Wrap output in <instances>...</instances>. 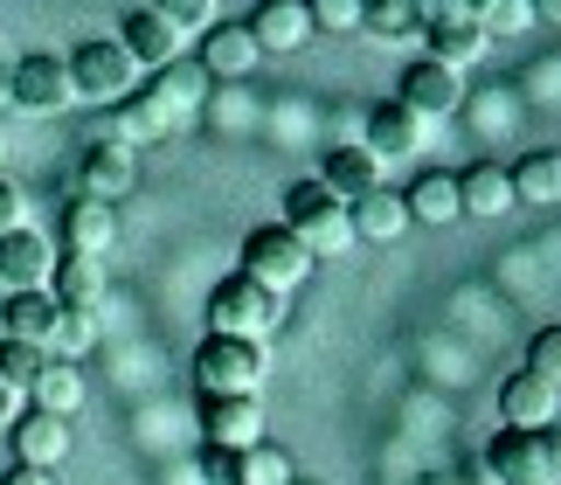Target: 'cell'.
<instances>
[{"label": "cell", "mask_w": 561, "mask_h": 485, "mask_svg": "<svg viewBox=\"0 0 561 485\" xmlns=\"http://www.w3.org/2000/svg\"><path fill=\"white\" fill-rule=\"evenodd\" d=\"M285 326V298L264 292L256 278H222L208 292V334H229V340H271Z\"/></svg>", "instance_id": "6da1fadb"}, {"label": "cell", "mask_w": 561, "mask_h": 485, "mask_svg": "<svg viewBox=\"0 0 561 485\" xmlns=\"http://www.w3.org/2000/svg\"><path fill=\"white\" fill-rule=\"evenodd\" d=\"M264 340H229V334H208L202 347H194V382H202V395H256L264 388Z\"/></svg>", "instance_id": "7a4b0ae2"}, {"label": "cell", "mask_w": 561, "mask_h": 485, "mask_svg": "<svg viewBox=\"0 0 561 485\" xmlns=\"http://www.w3.org/2000/svg\"><path fill=\"white\" fill-rule=\"evenodd\" d=\"M62 63H70V91L91 98V104H125V98L139 91V63L125 56L112 35L77 42V56H62Z\"/></svg>", "instance_id": "3957f363"}, {"label": "cell", "mask_w": 561, "mask_h": 485, "mask_svg": "<svg viewBox=\"0 0 561 485\" xmlns=\"http://www.w3.org/2000/svg\"><path fill=\"white\" fill-rule=\"evenodd\" d=\"M243 278H256L264 292H298V284L312 278V250L298 243L285 223H264V229H250L243 236Z\"/></svg>", "instance_id": "277c9868"}, {"label": "cell", "mask_w": 561, "mask_h": 485, "mask_svg": "<svg viewBox=\"0 0 561 485\" xmlns=\"http://www.w3.org/2000/svg\"><path fill=\"white\" fill-rule=\"evenodd\" d=\"M285 229L306 243L312 257H333V250H347V243H354V229H347V202H333L319 181H298V188L285 194Z\"/></svg>", "instance_id": "5b68a950"}, {"label": "cell", "mask_w": 561, "mask_h": 485, "mask_svg": "<svg viewBox=\"0 0 561 485\" xmlns=\"http://www.w3.org/2000/svg\"><path fill=\"white\" fill-rule=\"evenodd\" d=\"M202 444L208 451L264 444V409H256V395H202Z\"/></svg>", "instance_id": "8992f818"}, {"label": "cell", "mask_w": 561, "mask_h": 485, "mask_svg": "<svg viewBox=\"0 0 561 485\" xmlns=\"http://www.w3.org/2000/svg\"><path fill=\"white\" fill-rule=\"evenodd\" d=\"M479 465L492 472V485H554L548 478V444H541V430H500L485 444Z\"/></svg>", "instance_id": "52a82bcc"}, {"label": "cell", "mask_w": 561, "mask_h": 485, "mask_svg": "<svg viewBox=\"0 0 561 485\" xmlns=\"http://www.w3.org/2000/svg\"><path fill=\"white\" fill-rule=\"evenodd\" d=\"M77 91H70V63L62 56H21L8 70V104L21 112H62Z\"/></svg>", "instance_id": "ba28073f"}, {"label": "cell", "mask_w": 561, "mask_h": 485, "mask_svg": "<svg viewBox=\"0 0 561 485\" xmlns=\"http://www.w3.org/2000/svg\"><path fill=\"white\" fill-rule=\"evenodd\" d=\"M396 104H409L416 119H450L465 104V77L458 70H444V63H430V56H416L402 70V98Z\"/></svg>", "instance_id": "9c48e42d"}, {"label": "cell", "mask_w": 561, "mask_h": 485, "mask_svg": "<svg viewBox=\"0 0 561 485\" xmlns=\"http://www.w3.org/2000/svg\"><path fill=\"white\" fill-rule=\"evenodd\" d=\"M49 271H56V250H49L42 229L0 236V284H8V292H49Z\"/></svg>", "instance_id": "30bf717a"}, {"label": "cell", "mask_w": 561, "mask_h": 485, "mask_svg": "<svg viewBox=\"0 0 561 485\" xmlns=\"http://www.w3.org/2000/svg\"><path fill=\"white\" fill-rule=\"evenodd\" d=\"M256 35H250V21H215V29H202V70H208V83L215 77H250L256 70Z\"/></svg>", "instance_id": "8fae6325"}, {"label": "cell", "mask_w": 561, "mask_h": 485, "mask_svg": "<svg viewBox=\"0 0 561 485\" xmlns=\"http://www.w3.org/2000/svg\"><path fill=\"white\" fill-rule=\"evenodd\" d=\"M77 181H83V194H91V202H125V194H133V146H118V139L83 146Z\"/></svg>", "instance_id": "7c38bea8"}, {"label": "cell", "mask_w": 561, "mask_h": 485, "mask_svg": "<svg viewBox=\"0 0 561 485\" xmlns=\"http://www.w3.org/2000/svg\"><path fill=\"white\" fill-rule=\"evenodd\" d=\"M14 465H35V472H56L62 458H70V424L62 416H42V409H28V416H14Z\"/></svg>", "instance_id": "4fadbf2b"}, {"label": "cell", "mask_w": 561, "mask_h": 485, "mask_svg": "<svg viewBox=\"0 0 561 485\" xmlns=\"http://www.w3.org/2000/svg\"><path fill=\"white\" fill-rule=\"evenodd\" d=\"M146 98H153L160 112L181 125L187 112H202V98H208V70H202L194 56H174V63H160V70H153V83H146Z\"/></svg>", "instance_id": "5bb4252c"}, {"label": "cell", "mask_w": 561, "mask_h": 485, "mask_svg": "<svg viewBox=\"0 0 561 485\" xmlns=\"http://www.w3.org/2000/svg\"><path fill=\"white\" fill-rule=\"evenodd\" d=\"M250 35H256V49H264V56H291V49H306V35H312L306 0H264V8L250 14Z\"/></svg>", "instance_id": "9a60e30c"}, {"label": "cell", "mask_w": 561, "mask_h": 485, "mask_svg": "<svg viewBox=\"0 0 561 485\" xmlns=\"http://www.w3.org/2000/svg\"><path fill=\"white\" fill-rule=\"evenodd\" d=\"M62 243H70V257H104L118 243V208L77 194V202L62 208Z\"/></svg>", "instance_id": "2e32d148"}, {"label": "cell", "mask_w": 561, "mask_h": 485, "mask_svg": "<svg viewBox=\"0 0 561 485\" xmlns=\"http://www.w3.org/2000/svg\"><path fill=\"white\" fill-rule=\"evenodd\" d=\"M554 395L561 388H548L541 374H506L500 382V416H506V430H548L554 424Z\"/></svg>", "instance_id": "e0dca14e"}, {"label": "cell", "mask_w": 561, "mask_h": 485, "mask_svg": "<svg viewBox=\"0 0 561 485\" xmlns=\"http://www.w3.org/2000/svg\"><path fill=\"white\" fill-rule=\"evenodd\" d=\"M118 49L133 56V63H146V70H160V63L181 56V29H174V21H160L153 8H133V14H125V29H118Z\"/></svg>", "instance_id": "ac0fdd59"}, {"label": "cell", "mask_w": 561, "mask_h": 485, "mask_svg": "<svg viewBox=\"0 0 561 485\" xmlns=\"http://www.w3.org/2000/svg\"><path fill=\"white\" fill-rule=\"evenodd\" d=\"M319 188H327L333 194V202H360V194H375L381 188V160H375V153L368 146H333L327 153V173H319Z\"/></svg>", "instance_id": "d6986e66"}, {"label": "cell", "mask_w": 561, "mask_h": 485, "mask_svg": "<svg viewBox=\"0 0 561 485\" xmlns=\"http://www.w3.org/2000/svg\"><path fill=\"white\" fill-rule=\"evenodd\" d=\"M49 298L62 305V313H98L104 305V257H56Z\"/></svg>", "instance_id": "ffe728a7"}, {"label": "cell", "mask_w": 561, "mask_h": 485, "mask_svg": "<svg viewBox=\"0 0 561 485\" xmlns=\"http://www.w3.org/2000/svg\"><path fill=\"white\" fill-rule=\"evenodd\" d=\"M416 146H423V119L409 112V104L381 98L368 112V153H375V160H409Z\"/></svg>", "instance_id": "44dd1931"}, {"label": "cell", "mask_w": 561, "mask_h": 485, "mask_svg": "<svg viewBox=\"0 0 561 485\" xmlns=\"http://www.w3.org/2000/svg\"><path fill=\"white\" fill-rule=\"evenodd\" d=\"M56 319H62V305L49 292H8V305H0L8 340H28V347H49L56 340Z\"/></svg>", "instance_id": "7402d4cb"}, {"label": "cell", "mask_w": 561, "mask_h": 485, "mask_svg": "<svg viewBox=\"0 0 561 485\" xmlns=\"http://www.w3.org/2000/svg\"><path fill=\"white\" fill-rule=\"evenodd\" d=\"M458 202H465V215H506V208H520L513 202V181H506V167L500 160H479V167H465L458 173Z\"/></svg>", "instance_id": "603a6c76"}, {"label": "cell", "mask_w": 561, "mask_h": 485, "mask_svg": "<svg viewBox=\"0 0 561 485\" xmlns=\"http://www.w3.org/2000/svg\"><path fill=\"white\" fill-rule=\"evenodd\" d=\"M492 49V35L479 21H437V29H423V56L444 63V70H465V63H479Z\"/></svg>", "instance_id": "cb8c5ba5"}, {"label": "cell", "mask_w": 561, "mask_h": 485, "mask_svg": "<svg viewBox=\"0 0 561 485\" xmlns=\"http://www.w3.org/2000/svg\"><path fill=\"white\" fill-rule=\"evenodd\" d=\"M347 229H354V243H396V236L409 229V208H402V194H388V188L360 194V202L347 208Z\"/></svg>", "instance_id": "d4e9b609"}, {"label": "cell", "mask_w": 561, "mask_h": 485, "mask_svg": "<svg viewBox=\"0 0 561 485\" xmlns=\"http://www.w3.org/2000/svg\"><path fill=\"white\" fill-rule=\"evenodd\" d=\"M402 208H409V223L450 229V223L465 215V202H458V173H423V181L402 194Z\"/></svg>", "instance_id": "484cf974"}, {"label": "cell", "mask_w": 561, "mask_h": 485, "mask_svg": "<svg viewBox=\"0 0 561 485\" xmlns=\"http://www.w3.org/2000/svg\"><path fill=\"white\" fill-rule=\"evenodd\" d=\"M28 403L42 416H62V424H70V416L83 409V374H77V361H49V368H42L35 388H28Z\"/></svg>", "instance_id": "4316f807"}, {"label": "cell", "mask_w": 561, "mask_h": 485, "mask_svg": "<svg viewBox=\"0 0 561 485\" xmlns=\"http://www.w3.org/2000/svg\"><path fill=\"white\" fill-rule=\"evenodd\" d=\"M112 125H118V146H160L167 132H174V119H167L146 91H133L125 104H112Z\"/></svg>", "instance_id": "83f0119b"}, {"label": "cell", "mask_w": 561, "mask_h": 485, "mask_svg": "<svg viewBox=\"0 0 561 485\" xmlns=\"http://www.w3.org/2000/svg\"><path fill=\"white\" fill-rule=\"evenodd\" d=\"M506 181H513V202L554 208L561 202V153H527L520 167H506Z\"/></svg>", "instance_id": "f1b7e54d"}, {"label": "cell", "mask_w": 561, "mask_h": 485, "mask_svg": "<svg viewBox=\"0 0 561 485\" xmlns=\"http://www.w3.org/2000/svg\"><path fill=\"white\" fill-rule=\"evenodd\" d=\"M298 465H291V451L285 444H250V451H236V485H291Z\"/></svg>", "instance_id": "f546056e"}, {"label": "cell", "mask_w": 561, "mask_h": 485, "mask_svg": "<svg viewBox=\"0 0 561 485\" xmlns=\"http://www.w3.org/2000/svg\"><path fill=\"white\" fill-rule=\"evenodd\" d=\"M360 29H368L375 42H409V35H423V29H416V0H360Z\"/></svg>", "instance_id": "4dcf8cb0"}, {"label": "cell", "mask_w": 561, "mask_h": 485, "mask_svg": "<svg viewBox=\"0 0 561 485\" xmlns=\"http://www.w3.org/2000/svg\"><path fill=\"white\" fill-rule=\"evenodd\" d=\"M49 361H56L49 347H28V340H0V382H8L14 395H28V388H35V374L49 368Z\"/></svg>", "instance_id": "1f68e13d"}, {"label": "cell", "mask_w": 561, "mask_h": 485, "mask_svg": "<svg viewBox=\"0 0 561 485\" xmlns=\"http://www.w3.org/2000/svg\"><path fill=\"white\" fill-rule=\"evenodd\" d=\"M500 8V0H416V29H437V21H479Z\"/></svg>", "instance_id": "d6a6232c"}, {"label": "cell", "mask_w": 561, "mask_h": 485, "mask_svg": "<svg viewBox=\"0 0 561 485\" xmlns=\"http://www.w3.org/2000/svg\"><path fill=\"white\" fill-rule=\"evenodd\" d=\"M49 347H56L62 361L91 354V347H98V313H62V319H56V340H49Z\"/></svg>", "instance_id": "836d02e7"}, {"label": "cell", "mask_w": 561, "mask_h": 485, "mask_svg": "<svg viewBox=\"0 0 561 485\" xmlns=\"http://www.w3.org/2000/svg\"><path fill=\"white\" fill-rule=\"evenodd\" d=\"M527 374H541L548 388H561V326H541L527 340Z\"/></svg>", "instance_id": "e575fe53"}, {"label": "cell", "mask_w": 561, "mask_h": 485, "mask_svg": "<svg viewBox=\"0 0 561 485\" xmlns=\"http://www.w3.org/2000/svg\"><path fill=\"white\" fill-rule=\"evenodd\" d=\"M153 14H160V21H174L181 35L215 29V0H153Z\"/></svg>", "instance_id": "d590c367"}, {"label": "cell", "mask_w": 561, "mask_h": 485, "mask_svg": "<svg viewBox=\"0 0 561 485\" xmlns=\"http://www.w3.org/2000/svg\"><path fill=\"white\" fill-rule=\"evenodd\" d=\"M306 14H312V29H327V35L360 29V0H306Z\"/></svg>", "instance_id": "8d00e7d4"}, {"label": "cell", "mask_w": 561, "mask_h": 485, "mask_svg": "<svg viewBox=\"0 0 561 485\" xmlns=\"http://www.w3.org/2000/svg\"><path fill=\"white\" fill-rule=\"evenodd\" d=\"M8 229H28V194L0 173V236H8Z\"/></svg>", "instance_id": "74e56055"}, {"label": "cell", "mask_w": 561, "mask_h": 485, "mask_svg": "<svg viewBox=\"0 0 561 485\" xmlns=\"http://www.w3.org/2000/svg\"><path fill=\"white\" fill-rule=\"evenodd\" d=\"M202 478L208 485H236V451H208L202 444Z\"/></svg>", "instance_id": "f35d334b"}, {"label": "cell", "mask_w": 561, "mask_h": 485, "mask_svg": "<svg viewBox=\"0 0 561 485\" xmlns=\"http://www.w3.org/2000/svg\"><path fill=\"white\" fill-rule=\"evenodd\" d=\"M541 444H548V478L561 485V424H548V430H541Z\"/></svg>", "instance_id": "ab89813d"}, {"label": "cell", "mask_w": 561, "mask_h": 485, "mask_svg": "<svg viewBox=\"0 0 561 485\" xmlns=\"http://www.w3.org/2000/svg\"><path fill=\"white\" fill-rule=\"evenodd\" d=\"M0 485H56V472H35V465H14Z\"/></svg>", "instance_id": "60d3db41"}, {"label": "cell", "mask_w": 561, "mask_h": 485, "mask_svg": "<svg viewBox=\"0 0 561 485\" xmlns=\"http://www.w3.org/2000/svg\"><path fill=\"white\" fill-rule=\"evenodd\" d=\"M8 424H14V388L0 382V430H8Z\"/></svg>", "instance_id": "b9f144b4"}, {"label": "cell", "mask_w": 561, "mask_h": 485, "mask_svg": "<svg viewBox=\"0 0 561 485\" xmlns=\"http://www.w3.org/2000/svg\"><path fill=\"white\" fill-rule=\"evenodd\" d=\"M527 8L541 14V21H561V0H527Z\"/></svg>", "instance_id": "7bdbcfd3"}, {"label": "cell", "mask_w": 561, "mask_h": 485, "mask_svg": "<svg viewBox=\"0 0 561 485\" xmlns=\"http://www.w3.org/2000/svg\"><path fill=\"white\" fill-rule=\"evenodd\" d=\"M0 104H8V70H0Z\"/></svg>", "instance_id": "ee69618b"}, {"label": "cell", "mask_w": 561, "mask_h": 485, "mask_svg": "<svg viewBox=\"0 0 561 485\" xmlns=\"http://www.w3.org/2000/svg\"><path fill=\"white\" fill-rule=\"evenodd\" d=\"M291 485H312V478H291Z\"/></svg>", "instance_id": "f6af8a7d"}]
</instances>
